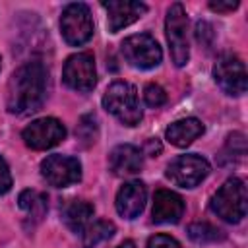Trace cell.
Returning <instances> with one entry per match:
<instances>
[{
  "mask_svg": "<svg viewBox=\"0 0 248 248\" xmlns=\"http://www.w3.org/2000/svg\"><path fill=\"white\" fill-rule=\"evenodd\" d=\"M213 79L227 95H244L248 87V74L244 62L236 54H221L213 66Z\"/></svg>",
  "mask_w": 248,
  "mask_h": 248,
  "instance_id": "obj_8",
  "label": "cell"
},
{
  "mask_svg": "<svg viewBox=\"0 0 248 248\" xmlns=\"http://www.w3.org/2000/svg\"><path fill=\"white\" fill-rule=\"evenodd\" d=\"M118 248H136V244H134L132 240H124V242H122Z\"/></svg>",
  "mask_w": 248,
  "mask_h": 248,
  "instance_id": "obj_28",
  "label": "cell"
},
{
  "mask_svg": "<svg viewBox=\"0 0 248 248\" xmlns=\"http://www.w3.org/2000/svg\"><path fill=\"white\" fill-rule=\"evenodd\" d=\"M184 215V200L170 190H157L153 196V223H178Z\"/></svg>",
  "mask_w": 248,
  "mask_h": 248,
  "instance_id": "obj_14",
  "label": "cell"
},
{
  "mask_svg": "<svg viewBox=\"0 0 248 248\" xmlns=\"http://www.w3.org/2000/svg\"><path fill=\"white\" fill-rule=\"evenodd\" d=\"M103 8L108 12L107 17H108L110 33H118L120 29L132 25L147 12V6L136 0H108V2H103Z\"/></svg>",
  "mask_w": 248,
  "mask_h": 248,
  "instance_id": "obj_12",
  "label": "cell"
},
{
  "mask_svg": "<svg viewBox=\"0 0 248 248\" xmlns=\"http://www.w3.org/2000/svg\"><path fill=\"white\" fill-rule=\"evenodd\" d=\"M203 134V124L198 118H182L172 122L167 130H165V138L169 140V143L176 145V147H188L194 140H198Z\"/></svg>",
  "mask_w": 248,
  "mask_h": 248,
  "instance_id": "obj_16",
  "label": "cell"
},
{
  "mask_svg": "<svg viewBox=\"0 0 248 248\" xmlns=\"http://www.w3.org/2000/svg\"><path fill=\"white\" fill-rule=\"evenodd\" d=\"M21 138L27 147L35 151H43V149L58 145L66 138V128L56 118H39L23 128Z\"/></svg>",
  "mask_w": 248,
  "mask_h": 248,
  "instance_id": "obj_11",
  "label": "cell"
},
{
  "mask_svg": "<svg viewBox=\"0 0 248 248\" xmlns=\"http://www.w3.org/2000/svg\"><path fill=\"white\" fill-rule=\"evenodd\" d=\"M60 33L72 46H81L93 37V17L83 2H72L62 10Z\"/></svg>",
  "mask_w": 248,
  "mask_h": 248,
  "instance_id": "obj_5",
  "label": "cell"
},
{
  "mask_svg": "<svg viewBox=\"0 0 248 248\" xmlns=\"http://www.w3.org/2000/svg\"><path fill=\"white\" fill-rule=\"evenodd\" d=\"M64 83L79 93H87L97 83V70H95V58L89 52H78L72 54L62 70Z\"/></svg>",
  "mask_w": 248,
  "mask_h": 248,
  "instance_id": "obj_9",
  "label": "cell"
},
{
  "mask_svg": "<svg viewBox=\"0 0 248 248\" xmlns=\"http://www.w3.org/2000/svg\"><path fill=\"white\" fill-rule=\"evenodd\" d=\"M103 107L112 116H116L124 126H136L143 116L138 103V91L128 81L110 83L103 95Z\"/></svg>",
  "mask_w": 248,
  "mask_h": 248,
  "instance_id": "obj_3",
  "label": "cell"
},
{
  "mask_svg": "<svg viewBox=\"0 0 248 248\" xmlns=\"http://www.w3.org/2000/svg\"><path fill=\"white\" fill-rule=\"evenodd\" d=\"M211 211L227 223H240L248 209V192L244 180L232 176L213 194L209 202Z\"/></svg>",
  "mask_w": 248,
  "mask_h": 248,
  "instance_id": "obj_2",
  "label": "cell"
},
{
  "mask_svg": "<svg viewBox=\"0 0 248 248\" xmlns=\"http://www.w3.org/2000/svg\"><path fill=\"white\" fill-rule=\"evenodd\" d=\"M213 37V31H211V25L207 21H198L196 25V39L202 43V45H209Z\"/></svg>",
  "mask_w": 248,
  "mask_h": 248,
  "instance_id": "obj_25",
  "label": "cell"
},
{
  "mask_svg": "<svg viewBox=\"0 0 248 248\" xmlns=\"http://www.w3.org/2000/svg\"><path fill=\"white\" fill-rule=\"evenodd\" d=\"M145 153H147V155H151V157H155L157 153H161V143H159V140H157V138L147 140V143H145Z\"/></svg>",
  "mask_w": 248,
  "mask_h": 248,
  "instance_id": "obj_27",
  "label": "cell"
},
{
  "mask_svg": "<svg viewBox=\"0 0 248 248\" xmlns=\"http://www.w3.org/2000/svg\"><path fill=\"white\" fill-rule=\"evenodd\" d=\"M95 209L89 202L85 200H72L64 211H62V219L66 223V227L72 231V232H83L85 227L89 225V219L93 217Z\"/></svg>",
  "mask_w": 248,
  "mask_h": 248,
  "instance_id": "obj_17",
  "label": "cell"
},
{
  "mask_svg": "<svg viewBox=\"0 0 248 248\" xmlns=\"http://www.w3.org/2000/svg\"><path fill=\"white\" fill-rule=\"evenodd\" d=\"M114 231H116L114 223H110L107 219H99V221L87 225L83 231V248H95L99 242L110 238L114 234Z\"/></svg>",
  "mask_w": 248,
  "mask_h": 248,
  "instance_id": "obj_19",
  "label": "cell"
},
{
  "mask_svg": "<svg viewBox=\"0 0 248 248\" xmlns=\"http://www.w3.org/2000/svg\"><path fill=\"white\" fill-rule=\"evenodd\" d=\"M46 68L39 60L19 66L8 83V110L12 114H31L39 110L46 97Z\"/></svg>",
  "mask_w": 248,
  "mask_h": 248,
  "instance_id": "obj_1",
  "label": "cell"
},
{
  "mask_svg": "<svg viewBox=\"0 0 248 248\" xmlns=\"http://www.w3.org/2000/svg\"><path fill=\"white\" fill-rule=\"evenodd\" d=\"M43 178L54 188H66L81 180V163L70 155H48L41 163Z\"/></svg>",
  "mask_w": 248,
  "mask_h": 248,
  "instance_id": "obj_10",
  "label": "cell"
},
{
  "mask_svg": "<svg viewBox=\"0 0 248 248\" xmlns=\"http://www.w3.org/2000/svg\"><path fill=\"white\" fill-rule=\"evenodd\" d=\"M145 202H147L145 184L140 182V180H130V182H126L118 190L116 200H114V205H116V211H118L120 217H124V219H136L143 211Z\"/></svg>",
  "mask_w": 248,
  "mask_h": 248,
  "instance_id": "obj_13",
  "label": "cell"
},
{
  "mask_svg": "<svg viewBox=\"0 0 248 248\" xmlns=\"http://www.w3.org/2000/svg\"><path fill=\"white\" fill-rule=\"evenodd\" d=\"M209 8L213 12H221V14H227V12H232L238 8V0H211L209 2Z\"/></svg>",
  "mask_w": 248,
  "mask_h": 248,
  "instance_id": "obj_26",
  "label": "cell"
},
{
  "mask_svg": "<svg viewBox=\"0 0 248 248\" xmlns=\"http://www.w3.org/2000/svg\"><path fill=\"white\" fill-rule=\"evenodd\" d=\"M145 248H182V244L169 234H155L147 240Z\"/></svg>",
  "mask_w": 248,
  "mask_h": 248,
  "instance_id": "obj_23",
  "label": "cell"
},
{
  "mask_svg": "<svg viewBox=\"0 0 248 248\" xmlns=\"http://www.w3.org/2000/svg\"><path fill=\"white\" fill-rule=\"evenodd\" d=\"M188 236L198 242V244H207V242H217V240H223L225 238V232L221 229H217L215 225L211 223H192L188 227Z\"/></svg>",
  "mask_w": 248,
  "mask_h": 248,
  "instance_id": "obj_20",
  "label": "cell"
},
{
  "mask_svg": "<svg viewBox=\"0 0 248 248\" xmlns=\"http://www.w3.org/2000/svg\"><path fill=\"white\" fill-rule=\"evenodd\" d=\"M143 167V153L130 143L116 145L108 155V169L116 176H128L140 172Z\"/></svg>",
  "mask_w": 248,
  "mask_h": 248,
  "instance_id": "obj_15",
  "label": "cell"
},
{
  "mask_svg": "<svg viewBox=\"0 0 248 248\" xmlns=\"http://www.w3.org/2000/svg\"><path fill=\"white\" fill-rule=\"evenodd\" d=\"M120 50H122L124 60L130 66L140 68V70L155 68L163 60L161 46L149 33H138V35L126 37L120 45Z\"/></svg>",
  "mask_w": 248,
  "mask_h": 248,
  "instance_id": "obj_6",
  "label": "cell"
},
{
  "mask_svg": "<svg viewBox=\"0 0 248 248\" xmlns=\"http://www.w3.org/2000/svg\"><path fill=\"white\" fill-rule=\"evenodd\" d=\"M209 170L211 167L207 159H203L202 155L190 153V155H178L176 159H172L167 165L165 174L172 184L180 188H196L200 182L205 180Z\"/></svg>",
  "mask_w": 248,
  "mask_h": 248,
  "instance_id": "obj_7",
  "label": "cell"
},
{
  "mask_svg": "<svg viewBox=\"0 0 248 248\" xmlns=\"http://www.w3.org/2000/svg\"><path fill=\"white\" fill-rule=\"evenodd\" d=\"M10 188H12V172L8 169V163L0 157V196L10 192Z\"/></svg>",
  "mask_w": 248,
  "mask_h": 248,
  "instance_id": "obj_24",
  "label": "cell"
},
{
  "mask_svg": "<svg viewBox=\"0 0 248 248\" xmlns=\"http://www.w3.org/2000/svg\"><path fill=\"white\" fill-rule=\"evenodd\" d=\"M143 101H145L147 107L159 108V107H163V105L167 103V93H165V89H163L161 85H157V83H147V85L143 87Z\"/></svg>",
  "mask_w": 248,
  "mask_h": 248,
  "instance_id": "obj_22",
  "label": "cell"
},
{
  "mask_svg": "<svg viewBox=\"0 0 248 248\" xmlns=\"http://www.w3.org/2000/svg\"><path fill=\"white\" fill-rule=\"evenodd\" d=\"M165 35L169 41L170 48V58L174 66L182 68L186 66L190 58V46H188V17L184 12V6L180 2L170 4L167 10V19H165Z\"/></svg>",
  "mask_w": 248,
  "mask_h": 248,
  "instance_id": "obj_4",
  "label": "cell"
},
{
  "mask_svg": "<svg viewBox=\"0 0 248 248\" xmlns=\"http://www.w3.org/2000/svg\"><path fill=\"white\" fill-rule=\"evenodd\" d=\"M0 68H2V58H0Z\"/></svg>",
  "mask_w": 248,
  "mask_h": 248,
  "instance_id": "obj_29",
  "label": "cell"
},
{
  "mask_svg": "<svg viewBox=\"0 0 248 248\" xmlns=\"http://www.w3.org/2000/svg\"><path fill=\"white\" fill-rule=\"evenodd\" d=\"M76 134H78L79 140H83L85 145L93 143L95 138H97V120H95V116H93V114H85V116H81Z\"/></svg>",
  "mask_w": 248,
  "mask_h": 248,
  "instance_id": "obj_21",
  "label": "cell"
},
{
  "mask_svg": "<svg viewBox=\"0 0 248 248\" xmlns=\"http://www.w3.org/2000/svg\"><path fill=\"white\" fill-rule=\"evenodd\" d=\"M19 207L27 213V219L31 221V225H37L43 221L45 213H46V196L37 192V190H23L17 198Z\"/></svg>",
  "mask_w": 248,
  "mask_h": 248,
  "instance_id": "obj_18",
  "label": "cell"
}]
</instances>
